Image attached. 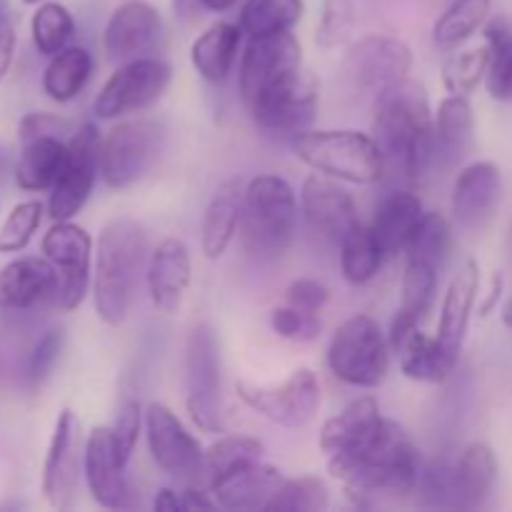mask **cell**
Instances as JSON below:
<instances>
[{
	"label": "cell",
	"mask_w": 512,
	"mask_h": 512,
	"mask_svg": "<svg viewBox=\"0 0 512 512\" xmlns=\"http://www.w3.org/2000/svg\"><path fill=\"white\" fill-rule=\"evenodd\" d=\"M373 138L388 168L418 180L435 165V113L418 80H400L375 95Z\"/></svg>",
	"instance_id": "1"
},
{
	"label": "cell",
	"mask_w": 512,
	"mask_h": 512,
	"mask_svg": "<svg viewBox=\"0 0 512 512\" xmlns=\"http://www.w3.org/2000/svg\"><path fill=\"white\" fill-rule=\"evenodd\" d=\"M420 455L410 435L395 420H383L365 448L350 455L328 458L330 478L360 508H370L375 495H410L418 488Z\"/></svg>",
	"instance_id": "2"
},
{
	"label": "cell",
	"mask_w": 512,
	"mask_h": 512,
	"mask_svg": "<svg viewBox=\"0 0 512 512\" xmlns=\"http://www.w3.org/2000/svg\"><path fill=\"white\" fill-rule=\"evenodd\" d=\"M148 258V233L138 220L120 215L103 225L93 265V303L98 318L110 328L128 318Z\"/></svg>",
	"instance_id": "3"
},
{
	"label": "cell",
	"mask_w": 512,
	"mask_h": 512,
	"mask_svg": "<svg viewBox=\"0 0 512 512\" xmlns=\"http://www.w3.org/2000/svg\"><path fill=\"white\" fill-rule=\"evenodd\" d=\"M298 195L275 173H260L245 183L243 233L245 245L258 258H280L293 245L298 230Z\"/></svg>",
	"instance_id": "4"
},
{
	"label": "cell",
	"mask_w": 512,
	"mask_h": 512,
	"mask_svg": "<svg viewBox=\"0 0 512 512\" xmlns=\"http://www.w3.org/2000/svg\"><path fill=\"white\" fill-rule=\"evenodd\" d=\"M300 163L350 185H375L385 175L383 150L360 130H305L290 140Z\"/></svg>",
	"instance_id": "5"
},
{
	"label": "cell",
	"mask_w": 512,
	"mask_h": 512,
	"mask_svg": "<svg viewBox=\"0 0 512 512\" xmlns=\"http://www.w3.org/2000/svg\"><path fill=\"white\" fill-rule=\"evenodd\" d=\"M185 408L203 433H225L223 358L210 323L195 325L185 343Z\"/></svg>",
	"instance_id": "6"
},
{
	"label": "cell",
	"mask_w": 512,
	"mask_h": 512,
	"mask_svg": "<svg viewBox=\"0 0 512 512\" xmlns=\"http://www.w3.org/2000/svg\"><path fill=\"white\" fill-rule=\"evenodd\" d=\"M388 335L370 315H353L335 328L328 345V368L340 383L378 388L390 370Z\"/></svg>",
	"instance_id": "7"
},
{
	"label": "cell",
	"mask_w": 512,
	"mask_h": 512,
	"mask_svg": "<svg viewBox=\"0 0 512 512\" xmlns=\"http://www.w3.org/2000/svg\"><path fill=\"white\" fill-rule=\"evenodd\" d=\"M318 93V80L300 65L255 95L248 108L255 125L265 135L290 143L295 135L305 133L313 125L318 115Z\"/></svg>",
	"instance_id": "8"
},
{
	"label": "cell",
	"mask_w": 512,
	"mask_h": 512,
	"mask_svg": "<svg viewBox=\"0 0 512 512\" xmlns=\"http://www.w3.org/2000/svg\"><path fill=\"white\" fill-rule=\"evenodd\" d=\"M163 145V128L150 118L123 120L100 140V178L108 188L125 190L153 170Z\"/></svg>",
	"instance_id": "9"
},
{
	"label": "cell",
	"mask_w": 512,
	"mask_h": 512,
	"mask_svg": "<svg viewBox=\"0 0 512 512\" xmlns=\"http://www.w3.org/2000/svg\"><path fill=\"white\" fill-rule=\"evenodd\" d=\"M235 393L253 413L280 428H303L320 408V380L310 368H298L278 385L238 380Z\"/></svg>",
	"instance_id": "10"
},
{
	"label": "cell",
	"mask_w": 512,
	"mask_h": 512,
	"mask_svg": "<svg viewBox=\"0 0 512 512\" xmlns=\"http://www.w3.org/2000/svg\"><path fill=\"white\" fill-rule=\"evenodd\" d=\"M45 258L50 260L58 278L53 303L70 313L88 295L93 283V238L73 220H53L40 243Z\"/></svg>",
	"instance_id": "11"
},
{
	"label": "cell",
	"mask_w": 512,
	"mask_h": 512,
	"mask_svg": "<svg viewBox=\"0 0 512 512\" xmlns=\"http://www.w3.org/2000/svg\"><path fill=\"white\" fill-rule=\"evenodd\" d=\"M170 83H173V68L160 55L120 63L95 95V118L115 120L150 108L163 98Z\"/></svg>",
	"instance_id": "12"
},
{
	"label": "cell",
	"mask_w": 512,
	"mask_h": 512,
	"mask_svg": "<svg viewBox=\"0 0 512 512\" xmlns=\"http://www.w3.org/2000/svg\"><path fill=\"white\" fill-rule=\"evenodd\" d=\"M145 440L150 458L165 475L190 485L203 478V445L168 405H145Z\"/></svg>",
	"instance_id": "13"
},
{
	"label": "cell",
	"mask_w": 512,
	"mask_h": 512,
	"mask_svg": "<svg viewBox=\"0 0 512 512\" xmlns=\"http://www.w3.org/2000/svg\"><path fill=\"white\" fill-rule=\"evenodd\" d=\"M100 140H103V135L93 123L80 125L70 135L63 170L50 188V220H73L85 208L100 175Z\"/></svg>",
	"instance_id": "14"
},
{
	"label": "cell",
	"mask_w": 512,
	"mask_h": 512,
	"mask_svg": "<svg viewBox=\"0 0 512 512\" xmlns=\"http://www.w3.org/2000/svg\"><path fill=\"white\" fill-rule=\"evenodd\" d=\"M83 455L85 440L80 418L70 408L60 410L53 435H50L43 478H40V490L50 508L70 510L75 505L80 475H83Z\"/></svg>",
	"instance_id": "15"
},
{
	"label": "cell",
	"mask_w": 512,
	"mask_h": 512,
	"mask_svg": "<svg viewBox=\"0 0 512 512\" xmlns=\"http://www.w3.org/2000/svg\"><path fill=\"white\" fill-rule=\"evenodd\" d=\"M163 15L145 0H125L110 13L103 30V48L113 63H128L138 58H155L165 50Z\"/></svg>",
	"instance_id": "16"
},
{
	"label": "cell",
	"mask_w": 512,
	"mask_h": 512,
	"mask_svg": "<svg viewBox=\"0 0 512 512\" xmlns=\"http://www.w3.org/2000/svg\"><path fill=\"white\" fill-rule=\"evenodd\" d=\"M413 50L395 35H365L345 55V73L365 93H383L390 85L410 78Z\"/></svg>",
	"instance_id": "17"
},
{
	"label": "cell",
	"mask_w": 512,
	"mask_h": 512,
	"mask_svg": "<svg viewBox=\"0 0 512 512\" xmlns=\"http://www.w3.org/2000/svg\"><path fill=\"white\" fill-rule=\"evenodd\" d=\"M300 213H303L310 233L335 245H340L345 233L360 223L353 195L340 185V180L328 178L323 173H313L303 180Z\"/></svg>",
	"instance_id": "18"
},
{
	"label": "cell",
	"mask_w": 512,
	"mask_h": 512,
	"mask_svg": "<svg viewBox=\"0 0 512 512\" xmlns=\"http://www.w3.org/2000/svg\"><path fill=\"white\" fill-rule=\"evenodd\" d=\"M303 65V45L293 30L275 35L248 38V45L240 53V95L245 105L263 93L270 83L288 75L290 70Z\"/></svg>",
	"instance_id": "19"
},
{
	"label": "cell",
	"mask_w": 512,
	"mask_h": 512,
	"mask_svg": "<svg viewBox=\"0 0 512 512\" xmlns=\"http://www.w3.org/2000/svg\"><path fill=\"white\" fill-rule=\"evenodd\" d=\"M83 478L88 493L100 508L120 510L130 505L128 463L115 448L110 425H98L85 438Z\"/></svg>",
	"instance_id": "20"
},
{
	"label": "cell",
	"mask_w": 512,
	"mask_h": 512,
	"mask_svg": "<svg viewBox=\"0 0 512 512\" xmlns=\"http://www.w3.org/2000/svg\"><path fill=\"white\" fill-rule=\"evenodd\" d=\"M193 280V260L188 245L180 238H165L150 250L145 265L148 295L160 313H178Z\"/></svg>",
	"instance_id": "21"
},
{
	"label": "cell",
	"mask_w": 512,
	"mask_h": 512,
	"mask_svg": "<svg viewBox=\"0 0 512 512\" xmlns=\"http://www.w3.org/2000/svg\"><path fill=\"white\" fill-rule=\"evenodd\" d=\"M503 195V173L493 160H475L465 165L453 185V218L460 228L475 230L490 220Z\"/></svg>",
	"instance_id": "22"
},
{
	"label": "cell",
	"mask_w": 512,
	"mask_h": 512,
	"mask_svg": "<svg viewBox=\"0 0 512 512\" xmlns=\"http://www.w3.org/2000/svg\"><path fill=\"white\" fill-rule=\"evenodd\" d=\"M383 420L378 400L373 395H363V398L345 405L338 415H330L325 420L323 428H320V450L328 458L358 453L373 440Z\"/></svg>",
	"instance_id": "23"
},
{
	"label": "cell",
	"mask_w": 512,
	"mask_h": 512,
	"mask_svg": "<svg viewBox=\"0 0 512 512\" xmlns=\"http://www.w3.org/2000/svg\"><path fill=\"white\" fill-rule=\"evenodd\" d=\"M285 475L275 465L250 463L245 468L233 470L225 478L210 485L215 503L228 510H268L270 500L283 488Z\"/></svg>",
	"instance_id": "24"
},
{
	"label": "cell",
	"mask_w": 512,
	"mask_h": 512,
	"mask_svg": "<svg viewBox=\"0 0 512 512\" xmlns=\"http://www.w3.org/2000/svg\"><path fill=\"white\" fill-rule=\"evenodd\" d=\"M58 278L50 260L38 255L15 258L0 270V310H28L55 298Z\"/></svg>",
	"instance_id": "25"
},
{
	"label": "cell",
	"mask_w": 512,
	"mask_h": 512,
	"mask_svg": "<svg viewBox=\"0 0 512 512\" xmlns=\"http://www.w3.org/2000/svg\"><path fill=\"white\" fill-rule=\"evenodd\" d=\"M245 183L240 178H228L215 188L200 223V248L208 260H220L233 245L243 223Z\"/></svg>",
	"instance_id": "26"
},
{
	"label": "cell",
	"mask_w": 512,
	"mask_h": 512,
	"mask_svg": "<svg viewBox=\"0 0 512 512\" xmlns=\"http://www.w3.org/2000/svg\"><path fill=\"white\" fill-rule=\"evenodd\" d=\"M480 293V265L478 260L468 258L458 268V273L450 280L448 290H445L443 308H440V323H438V340L460 358L463 350L465 335H468L470 318H473L475 300Z\"/></svg>",
	"instance_id": "27"
},
{
	"label": "cell",
	"mask_w": 512,
	"mask_h": 512,
	"mask_svg": "<svg viewBox=\"0 0 512 512\" xmlns=\"http://www.w3.org/2000/svg\"><path fill=\"white\" fill-rule=\"evenodd\" d=\"M423 215V200L413 190H393L380 200L373 220H370V228H373L385 258L405 255V248H408Z\"/></svg>",
	"instance_id": "28"
},
{
	"label": "cell",
	"mask_w": 512,
	"mask_h": 512,
	"mask_svg": "<svg viewBox=\"0 0 512 512\" xmlns=\"http://www.w3.org/2000/svg\"><path fill=\"white\" fill-rule=\"evenodd\" d=\"M243 28L228 20H218L205 28L190 45V63L195 73L208 83H225L238 63V53L243 48Z\"/></svg>",
	"instance_id": "29"
},
{
	"label": "cell",
	"mask_w": 512,
	"mask_h": 512,
	"mask_svg": "<svg viewBox=\"0 0 512 512\" xmlns=\"http://www.w3.org/2000/svg\"><path fill=\"white\" fill-rule=\"evenodd\" d=\"M390 350L398 355L400 373L415 383H443L450 378L460 360L438 338H430L420 328L405 333L398 343L390 345Z\"/></svg>",
	"instance_id": "30"
},
{
	"label": "cell",
	"mask_w": 512,
	"mask_h": 512,
	"mask_svg": "<svg viewBox=\"0 0 512 512\" xmlns=\"http://www.w3.org/2000/svg\"><path fill=\"white\" fill-rule=\"evenodd\" d=\"M475 140V115L470 95H445L435 110V163L458 165Z\"/></svg>",
	"instance_id": "31"
},
{
	"label": "cell",
	"mask_w": 512,
	"mask_h": 512,
	"mask_svg": "<svg viewBox=\"0 0 512 512\" xmlns=\"http://www.w3.org/2000/svg\"><path fill=\"white\" fill-rule=\"evenodd\" d=\"M498 480V458L488 443H470L453 465V500L460 508H483Z\"/></svg>",
	"instance_id": "32"
},
{
	"label": "cell",
	"mask_w": 512,
	"mask_h": 512,
	"mask_svg": "<svg viewBox=\"0 0 512 512\" xmlns=\"http://www.w3.org/2000/svg\"><path fill=\"white\" fill-rule=\"evenodd\" d=\"M68 155V140L40 138L20 145V155L13 165L15 183L25 193H45L55 185Z\"/></svg>",
	"instance_id": "33"
},
{
	"label": "cell",
	"mask_w": 512,
	"mask_h": 512,
	"mask_svg": "<svg viewBox=\"0 0 512 512\" xmlns=\"http://www.w3.org/2000/svg\"><path fill=\"white\" fill-rule=\"evenodd\" d=\"M95 70L93 53L83 45H68L65 50L55 53L43 70V93L55 103H70L78 98L90 83Z\"/></svg>",
	"instance_id": "34"
},
{
	"label": "cell",
	"mask_w": 512,
	"mask_h": 512,
	"mask_svg": "<svg viewBox=\"0 0 512 512\" xmlns=\"http://www.w3.org/2000/svg\"><path fill=\"white\" fill-rule=\"evenodd\" d=\"M493 0H453L433 25V43L438 50L453 53L463 48L475 33L488 25Z\"/></svg>",
	"instance_id": "35"
},
{
	"label": "cell",
	"mask_w": 512,
	"mask_h": 512,
	"mask_svg": "<svg viewBox=\"0 0 512 512\" xmlns=\"http://www.w3.org/2000/svg\"><path fill=\"white\" fill-rule=\"evenodd\" d=\"M440 270L425 260L405 258L403 283H400V308L395 318L410 325H423L438 298Z\"/></svg>",
	"instance_id": "36"
},
{
	"label": "cell",
	"mask_w": 512,
	"mask_h": 512,
	"mask_svg": "<svg viewBox=\"0 0 512 512\" xmlns=\"http://www.w3.org/2000/svg\"><path fill=\"white\" fill-rule=\"evenodd\" d=\"M340 270L350 285H365L383 268L385 253L370 225L358 223L340 240Z\"/></svg>",
	"instance_id": "37"
},
{
	"label": "cell",
	"mask_w": 512,
	"mask_h": 512,
	"mask_svg": "<svg viewBox=\"0 0 512 512\" xmlns=\"http://www.w3.org/2000/svg\"><path fill=\"white\" fill-rule=\"evenodd\" d=\"M303 0H245L240 8L238 25L245 38L288 33L303 20Z\"/></svg>",
	"instance_id": "38"
},
{
	"label": "cell",
	"mask_w": 512,
	"mask_h": 512,
	"mask_svg": "<svg viewBox=\"0 0 512 512\" xmlns=\"http://www.w3.org/2000/svg\"><path fill=\"white\" fill-rule=\"evenodd\" d=\"M263 453V443L258 438H253V435H223L210 448H205L203 478L200 480H205L210 488L215 480L225 478L233 470H240L245 465L263 460Z\"/></svg>",
	"instance_id": "39"
},
{
	"label": "cell",
	"mask_w": 512,
	"mask_h": 512,
	"mask_svg": "<svg viewBox=\"0 0 512 512\" xmlns=\"http://www.w3.org/2000/svg\"><path fill=\"white\" fill-rule=\"evenodd\" d=\"M30 35H33L35 50L45 58H53L55 53L68 48L70 40L75 38L73 13L55 0L40 3L30 18Z\"/></svg>",
	"instance_id": "40"
},
{
	"label": "cell",
	"mask_w": 512,
	"mask_h": 512,
	"mask_svg": "<svg viewBox=\"0 0 512 512\" xmlns=\"http://www.w3.org/2000/svg\"><path fill=\"white\" fill-rule=\"evenodd\" d=\"M485 43L490 48L485 88L498 103H512V28L503 20L485 25Z\"/></svg>",
	"instance_id": "41"
},
{
	"label": "cell",
	"mask_w": 512,
	"mask_h": 512,
	"mask_svg": "<svg viewBox=\"0 0 512 512\" xmlns=\"http://www.w3.org/2000/svg\"><path fill=\"white\" fill-rule=\"evenodd\" d=\"M450 248H453V225H450V220L438 210H425L423 220H420L408 248H405V258L425 260V263L443 270L450 258Z\"/></svg>",
	"instance_id": "42"
},
{
	"label": "cell",
	"mask_w": 512,
	"mask_h": 512,
	"mask_svg": "<svg viewBox=\"0 0 512 512\" xmlns=\"http://www.w3.org/2000/svg\"><path fill=\"white\" fill-rule=\"evenodd\" d=\"M490 48L488 43L475 45V48L453 50L443 63V85L453 95L475 93L480 83L488 75Z\"/></svg>",
	"instance_id": "43"
},
{
	"label": "cell",
	"mask_w": 512,
	"mask_h": 512,
	"mask_svg": "<svg viewBox=\"0 0 512 512\" xmlns=\"http://www.w3.org/2000/svg\"><path fill=\"white\" fill-rule=\"evenodd\" d=\"M330 508V488L318 475L285 478L283 488L270 500L268 512H323Z\"/></svg>",
	"instance_id": "44"
},
{
	"label": "cell",
	"mask_w": 512,
	"mask_h": 512,
	"mask_svg": "<svg viewBox=\"0 0 512 512\" xmlns=\"http://www.w3.org/2000/svg\"><path fill=\"white\" fill-rule=\"evenodd\" d=\"M360 0H323L320 20L315 25V43L323 50H335L345 45L358 25Z\"/></svg>",
	"instance_id": "45"
},
{
	"label": "cell",
	"mask_w": 512,
	"mask_h": 512,
	"mask_svg": "<svg viewBox=\"0 0 512 512\" xmlns=\"http://www.w3.org/2000/svg\"><path fill=\"white\" fill-rule=\"evenodd\" d=\"M45 210L48 208L40 200H25L15 205L0 225V253H20L38 233Z\"/></svg>",
	"instance_id": "46"
},
{
	"label": "cell",
	"mask_w": 512,
	"mask_h": 512,
	"mask_svg": "<svg viewBox=\"0 0 512 512\" xmlns=\"http://www.w3.org/2000/svg\"><path fill=\"white\" fill-rule=\"evenodd\" d=\"M270 328L275 335L293 340V343H315L320 338L323 323L315 313H305V310L288 303L270 310Z\"/></svg>",
	"instance_id": "47"
},
{
	"label": "cell",
	"mask_w": 512,
	"mask_h": 512,
	"mask_svg": "<svg viewBox=\"0 0 512 512\" xmlns=\"http://www.w3.org/2000/svg\"><path fill=\"white\" fill-rule=\"evenodd\" d=\"M145 428V410L140 405L138 398H123V403L118 405V415H115L113 425H110V433H113L115 448H118L120 458L125 463H130L135 453V445H138L140 430Z\"/></svg>",
	"instance_id": "48"
},
{
	"label": "cell",
	"mask_w": 512,
	"mask_h": 512,
	"mask_svg": "<svg viewBox=\"0 0 512 512\" xmlns=\"http://www.w3.org/2000/svg\"><path fill=\"white\" fill-rule=\"evenodd\" d=\"M63 345L65 335L60 328L45 330L38 338V343L33 345V350H30L28 355V365H25V378H28V383L33 385V388H40V385L50 378L60 353H63Z\"/></svg>",
	"instance_id": "49"
},
{
	"label": "cell",
	"mask_w": 512,
	"mask_h": 512,
	"mask_svg": "<svg viewBox=\"0 0 512 512\" xmlns=\"http://www.w3.org/2000/svg\"><path fill=\"white\" fill-rule=\"evenodd\" d=\"M73 133H75L73 125H70L65 118H58V115L53 113H28L23 115L18 123L20 145L33 143V140H40V138L70 140V135Z\"/></svg>",
	"instance_id": "50"
},
{
	"label": "cell",
	"mask_w": 512,
	"mask_h": 512,
	"mask_svg": "<svg viewBox=\"0 0 512 512\" xmlns=\"http://www.w3.org/2000/svg\"><path fill=\"white\" fill-rule=\"evenodd\" d=\"M285 300H288L290 305H295V308L305 310V313L320 315L325 305H328L330 290L328 285H323L315 278H298L288 285V290H285Z\"/></svg>",
	"instance_id": "51"
},
{
	"label": "cell",
	"mask_w": 512,
	"mask_h": 512,
	"mask_svg": "<svg viewBox=\"0 0 512 512\" xmlns=\"http://www.w3.org/2000/svg\"><path fill=\"white\" fill-rule=\"evenodd\" d=\"M15 45H18V33L8 13L0 10V80L10 73V65L15 58Z\"/></svg>",
	"instance_id": "52"
},
{
	"label": "cell",
	"mask_w": 512,
	"mask_h": 512,
	"mask_svg": "<svg viewBox=\"0 0 512 512\" xmlns=\"http://www.w3.org/2000/svg\"><path fill=\"white\" fill-rule=\"evenodd\" d=\"M180 498H183V510H213L218 508L213 493L203 488H195V485H188L185 490H180Z\"/></svg>",
	"instance_id": "53"
},
{
	"label": "cell",
	"mask_w": 512,
	"mask_h": 512,
	"mask_svg": "<svg viewBox=\"0 0 512 512\" xmlns=\"http://www.w3.org/2000/svg\"><path fill=\"white\" fill-rule=\"evenodd\" d=\"M170 5H173L175 18L185 25L195 23L205 10V0H170Z\"/></svg>",
	"instance_id": "54"
},
{
	"label": "cell",
	"mask_w": 512,
	"mask_h": 512,
	"mask_svg": "<svg viewBox=\"0 0 512 512\" xmlns=\"http://www.w3.org/2000/svg\"><path fill=\"white\" fill-rule=\"evenodd\" d=\"M153 510L155 512H180L183 510V498H180L178 490L160 488L153 498Z\"/></svg>",
	"instance_id": "55"
},
{
	"label": "cell",
	"mask_w": 512,
	"mask_h": 512,
	"mask_svg": "<svg viewBox=\"0 0 512 512\" xmlns=\"http://www.w3.org/2000/svg\"><path fill=\"white\" fill-rule=\"evenodd\" d=\"M503 288H505V280H503V275L500 273H495L493 275V283H490V290H488V298L483 300V303H480V308H478V313L483 315H490L495 310V305H498V300L503 298Z\"/></svg>",
	"instance_id": "56"
},
{
	"label": "cell",
	"mask_w": 512,
	"mask_h": 512,
	"mask_svg": "<svg viewBox=\"0 0 512 512\" xmlns=\"http://www.w3.org/2000/svg\"><path fill=\"white\" fill-rule=\"evenodd\" d=\"M238 0H205V10H215V13H223V10H230Z\"/></svg>",
	"instance_id": "57"
},
{
	"label": "cell",
	"mask_w": 512,
	"mask_h": 512,
	"mask_svg": "<svg viewBox=\"0 0 512 512\" xmlns=\"http://www.w3.org/2000/svg\"><path fill=\"white\" fill-rule=\"evenodd\" d=\"M503 325L512 333V295L503 303Z\"/></svg>",
	"instance_id": "58"
},
{
	"label": "cell",
	"mask_w": 512,
	"mask_h": 512,
	"mask_svg": "<svg viewBox=\"0 0 512 512\" xmlns=\"http://www.w3.org/2000/svg\"><path fill=\"white\" fill-rule=\"evenodd\" d=\"M10 170V153L5 148H0V178Z\"/></svg>",
	"instance_id": "59"
},
{
	"label": "cell",
	"mask_w": 512,
	"mask_h": 512,
	"mask_svg": "<svg viewBox=\"0 0 512 512\" xmlns=\"http://www.w3.org/2000/svg\"><path fill=\"white\" fill-rule=\"evenodd\" d=\"M23 3H28V5H35V3H43V0H23Z\"/></svg>",
	"instance_id": "60"
}]
</instances>
